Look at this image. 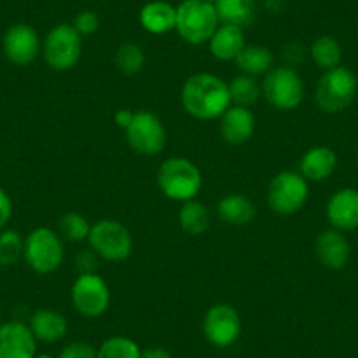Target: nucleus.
I'll list each match as a JSON object with an SVG mask.
<instances>
[{
	"instance_id": "obj_1",
	"label": "nucleus",
	"mask_w": 358,
	"mask_h": 358,
	"mask_svg": "<svg viewBox=\"0 0 358 358\" xmlns=\"http://www.w3.org/2000/svg\"><path fill=\"white\" fill-rule=\"evenodd\" d=\"M181 102L185 111L197 120H216L232 106L229 85L209 72H199L187 79Z\"/></svg>"
},
{
	"instance_id": "obj_2",
	"label": "nucleus",
	"mask_w": 358,
	"mask_h": 358,
	"mask_svg": "<svg viewBox=\"0 0 358 358\" xmlns=\"http://www.w3.org/2000/svg\"><path fill=\"white\" fill-rule=\"evenodd\" d=\"M158 187L171 201L187 202L195 199L202 188V174L188 158H169L158 169Z\"/></svg>"
},
{
	"instance_id": "obj_3",
	"label": "nucleus",
	"mask_w": 358,
	"mask_h": 358,
	"mask_svg": "<svg viewBox=\"0 0 358 358\" xmlns=\"http://www.w3.org/2000/svg\"><path fill=\"white\" fill-rule=\"evenodd\" d=\"M218 15L213 2L206 0H185L176 8V30L187 43L204 44L209 43L213 34L218 29Z\"/></svg>"
},
{
	"instance_id": "obj_4",
	"label": "nucleus",
	"mask_w": 358,
	"mask_h": 358,
	"mask_svg": "<svg viewBox=\"0 0 358 358\" xmlns=\"http://www.w3.org/2000/svg\"><path fill=\"white\" fill-rule=\"evenodd\" d=\"M358 92V79L348 67L327 71L315 90V102L323 113L336 115L353 104Z\"/></svg>"
},
{
	"instance_id": "obj_5",
	"label": "nucleus",
	"mask_w": 358,
	"mask_h": 358,
	"mask_svg": "<svg viewBox=\"0 0 358 358\" xmlns=\"http://www.w3.org/2000/svg\"><path fill=\"white\" fill-rule=\"evenodd\" d=\"M262 94L273 108L292 111L304 101V83L292 67H273L265 74Z\"/></svg>"
},
{
	"instance_id": "obj_6",
	"label": "nucleus",
	"mask_w": 358,
	"mask_h": 358,
	"mask_svg": "<svg viewBox=\"0 0 358 358\" xmlns=\"http://www.w3.org/2000/svg\"><path fill=\"white\" fill-rule=\"evenodd\" d=\"M309 197L308 179L302 174L283 171L276 174L268 185V208L281 216L295 215L304 208Z\"/></svg>"
},
{
	"instance_id": "obj_7",
	"label": "nucleus",
	"mask_w": 358,
	"mask_h": 358,
	"mask_svg": "<svg viewBox=\"0 0 358 358\" xmlns=\"http://www.w3.org/2000/svg\"><path fill=\"white\" fill-rule=\"evenodd\" d=\"M23 258L32 271L39 274L55 273L64 262V243L51 229H34L25 239Z\"/></svg>"
},
{
	"instance_id": "obj_8",
	"label": "nucleus",
	"mask_w": 358,
	"mask_h": 358,
	"mask_svg": "<svg viewBox=\"0 0 358 358\" xmlns=\"http://www.w3.org/2000/svg\"><path fill=\"white\" fill-rule=\"evenodd\" d=\"M83 41L81 34L72 25L62 23L48 32L43 44V55L46 64L53 71H71L81 58Z\"/></svg>"
},
{
	"instance_id": "obj_9",
	"label": "nucleus",
	"mask_w": 358,
	"mask_h": 358,
	"mask_svg": "<svg viewBox=\"0 0 358 358\" xmlns=\"http://www.w3.org/2000/svg\"><path fill=\"white\" fill-rule=\"evenodd\" d=\"M88 243L95 255L109 262L125 260L134 248L129 229L116 220H101L92 225Z\"/></svg>"
},
{
	"instance_id": "obj_10",
	"label": "nucleus",
	"mask_w": 358,
	"mask_h": 358,
	"mask_svg": "<svg viewBox=\"0 0 358 358\" xmlns=\"http://www.w3.org/2000/svg\"><path fill=\"white\" fill-rule=\"evenodd\" d=\"M71 297L76 311L86 318H99L111 304V290L108 283L95 273L79 274L72 285Z\"/></svg>"
},
{
	"instance_id": "obj_11",
	"label": "nucleus",
	"mask_w": 358,
	"mask_h": 358,
	"mask_svg": "<svg viewBox=\"0 0 358 358\" xmlns=\"http://www.w3.org/2000/svg\"><path fill=\"white\" fill-rule=\"evenodd\" d=\"M125 132L130 148L144 157H155L162 153L167 144V132H165L164 123L150 111H137Z\"/></svg>"
},
{
	"instance_id": "obj_12",
	"label": "nucleus",
	"mask_w": 358,
	"mask_h": 358,
	"mask_svg": "<svg viewBox=\"0 0 358 358\" xmlns=\"http://www.w3.org/2000/svg\"><path fill=\"white\" fill-rule=\"evenodd\" d=\"M206 339L216 348H229L241 336V316L230 304H215L202 322Z\"/></svg>"
},
{
	"instance_id": "obj_13",
	"label": "nucleus",
	"mask_w": 358,
	"mask_h": 358,
	"mask_svg": "<svg viewBox=\"0 0 358 358\" xmlns=\"http://www.w3.org/2000/svg\"><path fill=\"white\" fill-rule=\"evenodd\" d=\"M2 48H4L6 58L11 64L23 67V65L32 64L37 58L41 50V41L36 29H32L27 23H16L6 30Z\"/></svg>"
},
{
	"instance_id": "obj_14",
	"label": "nucleus",
	"mask_w": 358,
	"mask_h": 358,
	"mask_svg": "<svg viewBox=\"0 0 358 358\" xmlns=\"http://www.w3.org/2000/svg\"><path fill=\"white\" fill-rule=\"evenodd\" d=\"M37 339L22 322L0 323V358H36Z\"/></svg>"
},
{
	"instance_id": "obj_15",
	"label": "nucleus",
	"mask_w": 358,
	"mask_h": 358,
	"mask_svg": "<svg viewBox=\"0 0 358 358\" xmlns=\"http://www.w3.org/2000/svg\"><path fill=\"white\" fill-rule=\"evenodd\" d=\"M315 253L323 267L330 268V271H341V268L346 267L348 262H350V241L344 237V234L341 232V230H323V232L316 237Z\"/></svg>"
},
{
	"instance_id": "obj_16",
	"label": "nucleus",
	"mask_w": 358,
	"mask_h": 358,
	"mask_svg": "<svg viewBox=\"0 0 358 358\" xmlns=\"http://www.w3.org/2000/svg\"><path fill=\"white\" fill-rule=\"evenodd\" d=\"M327 220L341 232L358 229V188H343L330 197Z\"/></svg>"
},
{
	"instance_id": "obj_17",
	"label": "nucleus",
	"mask_w": 358,
	"mask_h": 358,
	"mask_svg": "<svg viewBox=\"0 0 358 358\" xmlns=\"http://www.w3.org/2000/svg\"><path fill=\"white\" fill-rule=\"evenodd\" d=\"M222 136L230 144H244L251 139L255 132V116L250 108L243 106H230L222 116Z\"/></svg>"
},
{
	"instance_id": "obj_18",
	"label": "nucleus",
	"mask_w": 358,
	"mask_h": 358,
	"mask_svg": "<svg viewBox=\"0 0 358 358\" xmlns=\"http://www.w3.org/2000/svg\"><path fill=\"white\" fill-rule=\"evenodd\" d=\"M337 167V155L329 146H315L301 158V174L308 181H323L334 174Z\"/></svg>"
},
{
	"instance_id": "obj_19",
	"label": "nucleus",
	"mask_w": 358,
	"mask_h": 358,
	"mask_svg": "<svg viewBox=\"0 0 358 358\" xmlns=\"http://www.w3.org/2000/svg\"><path fill=\"white\" fill-rule=\"evenodd\" d=\"M30 330L37 341L43 343H57L67 334V320L62 313L53 309H37L30 318Z\"/></svg>"
},
{
	"instance_id": "obj_20",
	"label": "nucleus",
	"mask_w": 358,
	"mask_h": 358,
	"mask_svg": "<svg viewBox=\"0 0 358 358\" xmlns=\"http://www.w3.org/2000/svg\"><path fill=\"white\" fill-rule=\"evenodd\" d=\"M244 46L246 43H244L243 29L234 25L218 27L209 39V50L216 60L234 62Z\"/></svg>"
},
{
	"instance_id": "obj_21",
	"label": "nucleus",
	"mask_w": 358,
	"mask_h": 358,
	"mask_svg": "<svg viewBox=\"0 0 358 358\" xmlns=\"http://www.w3.org/2000/svg\"><path fill=\"white\" fill-rule=\"evenodd\" d=\"M213 4L223 25H234L244 30L257 18V0H215Z\"/></svg>"
},
{
	"instance_id": "obj_22",
	"label": "nucleus",
	"mask_w": 358,
	"mask_h": 358,
	"mask_svg": "<svg viewBox=\"0 0 358 358\" xmlns=\"http://www.w3.org/2000/svg\"><path fill=\"white\" fill-rule=\"evenodd\" d=\"M141 25L150 34L160 36L176 29V8L164 0H153L141 9Z\"/></svg>"
},
{
	"instance_id": "obj_23",
	"label": "nucleus",
	"mask_w": 358,
	"mask_h": 358,
	"mask_svg": "<svg viewBox=\"0 0 358 358\" xmlns=\"http://www.w3.org/2000/svg\"><path fill=\"white\" fill-rule=\"evenodd\" d=\"M236 65L239 67V71L246 76H262L267 74L271 69H273L274 57L273 51L265 46H244L243 51L237 55Z\"/></svg>"
},
{
	"instance_id": "obj_24",
	"label": "nucleus",
	"mask_w": 358,
	"mask_h": 358,
	"mask_svg": "<svg viewBox=\"0 0 358 358\" xmlns=\"http://www.w3.org/2000/svg\"><path fill=\"white\" fill-rule=\"evenodd\" d=\"M218 216L229 225H246L255 218V206L244 195H227L218 202Z\"/></svg>"
},
{
	"instance_id": "obj_25",
	"label": "nucleus",
	"mask_w": 358,
	"mask_h": 358,
	"mask_svg": "<svg viewBox=\"0 0 358 358\" xmlns=\"http://www.w3.org/2000/svg\"><path fill=\"white\" fill-rule=\"evenodd\" d=\"M209 223H211V218H209L208 208L195 199L185 202L179 211V225L188 236H202L209 229Z\"/></svg>"
},
{
	"instance_id": "obj_26",
	"label": "nucleus",
	"mask_w": 358,
	"mask_h": 358,
	"mask_svg": "<svg viewBox=\"0 0 358 358\" xmlns=\"http://www.w3.org/2000/svg\"><path fill=\"white\" fill-rule=\"evenodd\" d=\"M311 58L322 71H332L341 65L343 50L334 37L322 36L311 44Z\"/></svg>"
},
{
	"instance_id": "obj_27",
	"label": "nucleus",
	"mask_w": 358,
	"mask_h": 358,
	"mask_svg": "<svg viewBox=\"0 0 358 358\" xmlns=\"http://www.w3.org/2000/svg\"><path fill=\"white\" fill-rule=\"evenodd\" d=\"M229 92L230 101H232L234 106L250 108L260 99L262 86L258 85L253 76L241 74L229 83Z\"/></svg>"
},
{
	"instance_id": "obj_28",
	"label": "nucleus",
	"mask_w": 358,
	"mask_h": 358,
	"mask_svg": "<svg viewBox=\"0 0 358 358\" xmlns=\"http://www.w3.org/2000/svg\"><path fill=\"white\" fill-rule=\"evenodd\" d=\"M141 353L143 350L137 346L136 341L130 337L115 336L99 346L97 358H141Z\"/></svg>"
},
{
	"instance_id": "obj_29",
	"label": "nucleus",
	"mask_w": 358,
	"mask_h": 358,
	"mask_svg": "<svg viewBox=\"0 0 358 358\" xmlns=\"http://www.w3.org/2000/svg\"><path fill=\"white\" fill-rule=\"evenodd\" d=\"M144 51L139 44L136 43H123L116 51V67L120 72L127 76H136L143 71L144 67Z\"/></svg>"
},
{
	"instance_id": "obj_30",
	"label": "nucleus",
	"mask_w": 358,
	"mask_h": 358,
	"mask_svg": "<svg viewBox=\"0 0 358 358\" xmlns=\"http://www.w3.org/2000/svg\"><path fill=\"white\" fill-rule=\"evenodd\" d=\"M23 250H25V239L20 236V232L11 229L0 232V265L9 267L18 264L20 258L23 257Z\"/></svg>"
},
{
	"instance_id": "obj_31",
	"label": "nucleus",
	"mask_w": 358,
	"mask_h": 358,
	"mask_svg": "<svg viewBox=\"0 0 358 358\" xmlns=\"http://www.w3.org/2000/svg\"><path fill=\"white\" fill-rule=\"evenodd\" d=\"M90 230H92V225L79 213H65L60 218L62 236L72 243H81V241L88 239Z\"/></svg>"
},
{
	"instance_id": "obj_32",
	"label": "nucleus",
	"mask_w": 358,
	"mask_h": 358,
	"mask_svg": "<svg viewBox=\"0 0 358 358\" xmlns=\"http://www.w3.org/2000/svg\"><path fill=\"white\" fill-rule=\"evenodd\" d=\"M99 25H101V20H99V15L95 11H81L74 18V27L79 34L83 36H92L99 30Z\"/></svg>"
},
{
	"instance_id": "obj_33",
	"label": "nucleus",
	"mask_w": 358,
	"mask_h": 358,
	"mask_svg": "<svg viewBox=\"0 0 358 358\" xmlns=\"http://www.w3.org/2000/svg\"><path fill=\"white\" fill-rule=\"evenodd\" d=\"M58 358H97V350L85 341H74L60 351Z\"/></svg>"
},
{
	"instance_id": "obj_34",
	"label": "nucleus",
	"mask_w": 358,
	"mask_h": 358,
	"mask_svg": "<svg viewBox=\"0 0 358 358\" xmlns=\"http://www.w3.org/2000/svg\"><path fill=\"white\" fill-rule=\"evenodd\" d=\"M13 216V201L8 192L0 188V229H4Z\"/></svg>"
},
{
	"instance_id": "obj_35",
	"label": "nucleus",
	"mask_w": 358,
	"mask_h": 358,
	"mask_svg": "<svg viewBox=\"0 0 358 358\" xmlns=\"http://www.w3.org/2000/svg\"><path fill=\"white\" fill-rule=\"evenodd\" d=\"M76 264H78L79 274L95 273V267H97V258H95L94 253H90V251H83V253H79L78 258H76Z\"/></svg>"
},
{
	"instance_id": "obj_36",
	"label": "nucleus",
	"mask_w": 358,
	"mask_h": 358,
	"mask_svg": "<svg viewBox=\"0 0 358 358\" xmlns=\"http://www.w3.org/2000/svg\"><path fill=\"white\" fill-rule=\"evenodd\" d=\"M134 115H136V113L130 111V109H120V111L115 115L116 125L122 127V129H127V127H129L130 123H132Z\"/></svg>"
},
{
	"instance_id": "obj_37",
	"label": "nucleus",
	"mask_w": 358,
	"mask_h": 358,
	"mask_svg": "<svg viewBox=\"0 0 358 358\" xmlns=\"http://www.w3.org/2000/svg\"><path fill=\"white\" fill-rule=\"evenodd\" d=\"M141 358H172V357L165 348L151 346V348H146V350H143Z\"/></svg>"
},
{
	"instance_id": "obj_38",
	"label": "nucleus",
	"mask_w": 358,
	"mask_h": 358,
	"mask_svg": "<svg viewBox=\"0 0 358 358\" xmlns=\"http://www.w3.org/2000/svg\"><path fill=\"white\" fill-rule=\"evenodd\" d=\"M36 358H53V357L48 353H41V355H36Z\"/></svg>"
},
{
	"instance_id": "obj_39",
	"label": "nucleus",
	"mask_w": 358,
	"mask_h": 358,
	"mask_svg": "<svg viewBox=\"0 0 358 358\" xmlns=\"http://www.w3.org/2000/svg\"><path fill=\"white\" fill-rule=\"evenodd\" d=\"M206 2H215V0H206Z\"/></svg>"
}]
</instances>
